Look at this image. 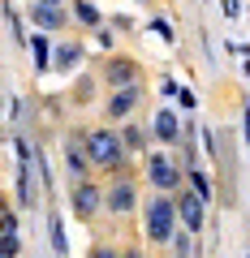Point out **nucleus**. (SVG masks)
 Masks as SVG:
<instances>
[{
  "mask_svg": "<svg viewBox=\"0 0 250 258\" xmlns=\"http://www.w3.org/2000/svg\"><path fill=\"white\" fill-rule=\"evenodd\" d=\"M82 151H86V159H91V172H99V176H134V164H130L134 155H125L117 125H86Z\"/></svg>",
  "mask_w": 250,
  "mask_h": 258,
  "instance_id": "nucleus-1",
  "label": "nucleus"
},
{
  "mask_svg": "<svg viewBox=\"0 0 250 258\" xmlns=\"http://www.w3.org/2000/svg\"><path fill=\"white\" fill-rule=\"evenodd\" d=\"M181 220H177V198L173 194H151L147 203H142V237L151 245H168L177 237Z\"/></svg>",
  "mask_w": 250,
  "mask_h": 258,
  "instance_id": "nucleus-2",
  "label": "nucleus"
},
{
  "mask_svg": "<svg viewBox=\"0 0 250 258\" xmlns=\"http://www.w3.org/2000/svg\"><path fill=\"white\" fill-rule=\"evenodd\" d=\"M142 176H147V185L156 194H177L185 185V168L177 164V155H168V151H147Z\"/></svg>",
  "mask_w": 250,
  "mask_h": 258,
  "instance_id": "nucleus-3",
  "label": "nucleus"
},
{
  "mask_svg": "<svg viewBox=\"0 0 250 258\" xmlns=\"http://www.w3.org/2000/svg\"><path fill=\"white\" fill-rule=\"evenodd\" d=\"M104 211L112 220H130L138 211V181L134 176H108V185H104Z\"/></svg>",
  "mask_w": 250,
  "mask_h": 258,
  "instance_id": "nucleus-4",
  "label": "nucleus"
},
{
  "mask_svg": "<svg viewBox=\"0 0 250 258\" xmlns=\"http://www.w3.org/2000/svg\"><path fill=\"white\" fill-rule=\"evenodd\" d=\"M69 211H74L82 224H95L99 211H104V181H95V176L74 181L69 185Z\"/></svg>",
  "mask_w": 250,
  "mask_h": 258,
  "instance_id": "nucleus-5",
  "label": "nucleus"
},
{
  "mask_svg": "<svg viewBox=\"0 0 250 258\" xmlns=\"http://www.w3.org/2000/svg\"><path fill=\"white\" fill-rule=\"evenodd\" d=\"M142 99H147V82H134V86H121V91H108V99H104V116H108V125L134 120V112L142 108Z\"/></svg>",
  "mask_w": 250,
  "mask_h": 258,
  "instance_id": "nucleus-6",
  "label": "nucleus"
},
{
  "mask_svg": "<svg viewBox=\"0 0 250 258\" xmlns=\"http://www.w3.org/2000/svg\"><path fill=\"white\" fill-rule=\"evenodd\" d=\"M173 198H177V220H181V228L194 232V237H198V232H207V203H203V198H198L190 185H181Z\"/></svg>",
  "mask_w": 250,
  "mask_h": 258,
  "instance_id": "nucleus-7",
  "label": "nucleus"
},
{
  "mask_svg": "<svg viewBox=\"0 0 250 258\" xmlns=\"http://www.w3.org/2000/svg\"><path fill=\"white\" fill-rule=\"evenodd\" d=\"M99 78H104V86H108V91H121V86L142 82V64L134 60V56H117V52H112L108 60H104Z\"/></svg>",
  "mask_w": 250,
  "mask_h": 258,
  "instance_id": "nucleus-8",
  "label": "nucleus"
},
{
  "mask_svg": "<svg viewBox=\"0 0 250 258\" xmlns=\"http://www.w3.org/2000/svg\"><path fill=\"white\" fill-rule=\"evenodd\" d=\"M151 142H160V151H177V142H181V129H185V120L177 116L168 103H160V112H156V120H151Z\"/></svg>",
  "mask_w": 250,
  "mask_h": 258,
  "instance_id": "nucleus-9",
  "label": "nucleus"
},
{
  "mask_svg": "<svg viewBox=\"0 0 250 258\" xmlns=\"http://www.w3.org/2000/svg\"><path fill=\"white\" fill-rule=\"evenodd\" d=\"M30 26H39V35H61V30L74 26V13L65 9H56V5H35L30 0Z\"/></svg>",
  "mask_w": 250,
  "mask_h": 258,
  "instance_id": "nucleus-10",
  "label": "nucleus"
},
{
  "mask_svg": "<svg viewBox=\"0 0 250 258\" xmlns=\"http://www.w3.org/2000/svg\"><path fill=\"white\" fill-rule=\"evenodd\" d=\"M82 60H86V43L82 39H61V43L52 47V69L56 74H74Z\"/></svg>",
  "mask_w": 250,
  "mask_h": 258,
  "instance_id": "nucleus-11",
  "label": "nucleus"
},
{
  "mask_svg": "<svg viewBox=\"0 0 250 258\" xmlns=\"http://www.w3.org/2000/svg\"><path fill=\"white\" fill-rule=\"evenodd\" d=\"M117 134H121L125 155H147V147H151V129L147 125H138V120H121Z\"/></svg>",
  "mask_w": 250,
  "mask_h": 258,
  "instance_id": "nucleus-12",
  "label": "nucleus"
},
{
  "mask_svg": "<svg viewBox=\"0 0 250 258\" xmlns=\"http://www.w3.org/2000/svg\"><path fill=\"white\" fill-rule=\"evenodd\" d=\"M26 47H30V56H35V74H47V69H52V39L47 35H30Z\"/></svg>",
  "mask_w": 250,
  "mask_h": 258,
  "instance_id": "nucleus-13",
  "label": "nucleus"
},
{
  "mask_svg": "<svg viewBox=\"0 0 250 258\" xmlns=\"http://www.w3.org/2000/svg\"><path fill=\"white\" fill-rule=\"evenodd\" d=\"M185 185H190L203 203H216V181L203 172V168H185Z\"/></svg>",
  "mask_w": 250,
  "mask_h": 258,
  "instance_id": "nucleus-14",
  "label": "nucleus"
},
{
  "mask_svg": "<svg viewBox=\"0 0 250 258\" xmlns=\"http://www.w3.org/2000/svg\"><path fill=\"white\" fill-rule=\"evenodd\" d=\"M168 249H173V258H198V254H203L198 237H194V232H185V228H177V237L168 241Z\"/></svg>",
  "mask_w": 250,
  "mask_h": 258,
  "instance_id": "nucleus-15",
  "label": "nucleus"
},
{
  "mask_svg": "<svg viewBox=\"0 0 250 258\" xmlns=\"http://www.w3.org/2000/svg\"><path fill=\"white\" fill-rule=\"evenodd\" d=\"M47 245L56 249V258H65L69 254V237H65V224H61V215H47Z\"/></svg>",
  "mask_w": 250,
  "mask_h": 258,
  "instance_id": "nucleus-16",
  "label": "nucleus"
},
{
  "mask_svg": "<svg viewBox=\"0 0 250 258\" xmlns=\"http://www.w3.org/2000/svg\"><path fill=\"white\" fill-rule=\"evenodd\" d=\"M69 13H74V22H82V26H91V30L104 26V13L95 9L91 0H74V5H69Z\"/></svg>",
  "mask_w": 250,
  "mask_h": 258,
  "instance_id": "nucleus-17",
  "label": "nucleus"
},
{
  "mask_svg": "<svg viewBox=\"0 0 250 258\" xmlns=\"http://www.w3.org/2000/svg\"><path fill=\"white\" fill-rule=\"evenodd\" d=\"M30 172H35V164H18V203H22V207H35V189H30Z\"/></svg>",
  "mask_w": 250,
  "mask_h": 258,
  "instance_id": "nucleus-18",
  "label": "nucleus"
},
{
  "mask_svg": "<svg viewBox=\"0 0 250 258\" xmlns=\"http://www.w3.org/2000/svg\"><path fill=\"white\" fill-rule=\"evenodd\" d=\"M0 258H22V232H0Z\"/></svg>",
  "mask_w": 250,
  "mask_h": 258,
  "instance_id": "nucleus-19",
  "label": "nucleus"
},
{
  "mask_svg": "<svg viewBox=\"0 0 250 258\" xmlns=\"http://www.w3.org/2000/svg\"><path fill=\"white\" fill-rule=\"evenodd\" d=\"M151 35H160V39H164L168 47L177 43V30H173V22H168L164 13H156V18H151Z\"/></svg>",
  "mask_w": 250,
  "mask_h": 258,
  "instance_id": "nucleus-20",
  "label": "nucleus"
},
{
  "mask_svg": "<svg viewBox=\"0 0 250 258\" xmlns=\"http://www.w3.org/2000/svg\"><path fill=\"white\" fill-rule=\"evenodd\" d=\"M91 91H95V78L82 74V78H78V91H74V103H78V108H82V103H91Z\"/></svg>",
  "mask_w": 250,
  "mask_h": 258,
  "instance_id": "nucleus-21",
  "label": "nucleus"
},
{
  "mask_svg": "<svg viewBox=\"0 0 250 258\" xmlns=\"http://www.w3.org/2000/svg\"><path fill=\"white\" fill-rule=\"evenodd\" d=\"M35 172H39V181H43V189H52V168H47V155H43V151H35Z\"/></svg>",
  "mask_w": 250,
  "mask_h": 258,
  "instance_id": "nucleus-22",
  "label": "nucleus"
},
{
  "mask_svg": "<svg viewBox=\"0 0 250 258\" xmlns=\"http://www.w3.org/2000/svg\"><path fill=\"white\" fill-rule=\"evenodd\" d=\"M0 232H22V220H18V211H13V207H5V211H0Z\"/></svg>",
  "mask_w": 250,
  "mask_h": 258,
  "instance_id": "nucleus-23",
  "label": "nucleus"
},
{
  "mask_svg": "<svg viewBox=\"0 0 250 258\" xmlns=\"http://www.w3.org/2000/svg\"><path fill=\"white\" fill-rule=\"evenodd\" d=\"M86 258H121V249L108 245V241H95V245L86 249Z\"/></svg>",
  "mask_w": 250,
  "mask_h": 258,
  "instance_id": "nucleus-24",
  "label": "nucleus"
},
{
  "mask_svg": "<svg viewBox=\"0 0 250 258\" xmlns=\"http://www.w3.org/2000/svg\"><path fill=\"white\" fill-rule=\"evenodd\" d=\"M177 103H181L185 112H194V108H198V95L190 91V86H177Z\"/></svg>",
  "mask_w": 250,
  "mask_h": 258,
  "instance_id": "nucleus-25",
  "label": "nucleus"
},
{
  "mask_svg": "<svg viewBox=\"0 0 250 258\" xmlns=\"http://www.w3.org/2000/svg\"><path fill=\"white\" fill-rule=\"evenodd\" d=\"M220 13L229 22H241V5H237V0H220Z\"/></svg>",
  "mask_w": 250,
  "mask_h": 258,
  "instance_id": "nucleus-26",
  "label": "nucleus"
},
{
  "mask_svg": "<svg viewBox=\"0 0 250 258\" xmlns=\"http://www.w3.org/2000/svg\"><path fill=\"white\" fill-rule=\"evenodd\" d=\"M95 43H99V47H104V52H108V47H112V43H117V35H112V30H108V26H99V30H95Z\"/></svg>",
  "mask_w": 250,
  "mask_h": 258,
  "instance_id": "nucleus-27",
  "label": "nucleus"
},
{
  "mask_svg": "<svg viewBox=\"0 0 250 258\" xmlns=\"http://www.w3.org/2000/svg\"><path fill=\"white\" fill-rule=\"evenodd\" d=\"M241 138L250 147V99H241Z\"/></svg>",
  "mask_w": 250,
  "mask_h": 258,
  "instance_id": "nucleus-28",
  "label": "nucleus"
},
{
  "mask_svg": "<svg viewBox=\"0 0 250 258\" xmlns=\"http://www.w3.org/2000/svg\"><path fill=\"white\" fill-rule=\"evenodd\" d=\"M203 151L216 159V129H203Z\"/></svg>",
  "mask_w": 250,
  "mask_h": 258,
  "instance_id": "nucleus-29",
  "label": "nucleus"
},
{
  "mask_svg": "<svg viewBox=\"0 0 250 258\" xmlns=\"http://www.w3.org/2000/svg\"><path fill=\"white\" fill-rule=\"evenodd\" d=\"M112 26H117V30H134V18H130V13H117V18H112Z\"/></svg>",
  "mask_w": 250,
  "mask_h": 258,
  "instance_id": "nucleus-30",
  "label": "nucleus"
},
{
  "mask_svg": "<svg viewBox=\"0 0 250 258\" xmlns=\"http://www.w3.org/2000/svg\"><path fill=\"white\" fill-rule=\"evenodd\" d=\"M224 56H241V43H237V39H224Z\"/></svg>",
  "mask_w": 250,
  "mask_h": 258,
  "instance_id": "nucleus-31",
  "label": "nucleus"
},
{
  "mask_svg": "<svg viewBox=\"0 0 250 258\" xmlns=\"http://www.w3.org/2000/svg\"><path fill=\"white\" fill-rule=\"evenodd\" d=\"M160 95H164V99H168V95H177V82H173V78H164V82H160Z\"/></svg>",
  "mask_w": 250,
  "mask_h": 258,
  "instance_id": "nucleus-32",
  "label": "nucleus"
},
{
  "mask_svg": "<svg viewBox=\"0 0 250 258\" xmlns=\"http://www.w3.org/2000/svg\"><path fill=\"white\" fill-rule=\"evenodd\" d=\"M121 258H142V249L138 245H125V249H121Z\"/></svg>",
  "mask_w": 250,
  "mask_h": 258,
  "instance_id": "nucleus-33",
  "label": "nucleus"
},
{
  "mask_svg": "<svg viewBox=\"0 0 250 258\" xmlns=\"http://www.w3.org/2000/svg\"><path fill=\"white\" fill-rule=\"evenodd\" d=\"M35 5H56V9H65L69 0H35Z\"/></svg>",
  "mask_w": 250,
  "mask_h": 258,
  "instance_id": "nucleus-34",
  "label": "nucleus"
},
{
  "mask_svg": "<svg viewBox=\"0 0 250 258\" xmlns=\"http://www.w3.org/2000/svg\"><path fill=\"white\" fill-rule=\"evenodd\" d=\"M5 207H9V203H5V194H0V211H5Z\"/></svg>",
  "mask_w": 250,
  "mask_h": 258,
  "instance_id": "nucleus-35",
  "label": "nucleus"
}]
</instances>
